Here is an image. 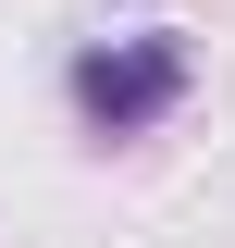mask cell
I'll use <instances>...</instances> for the list:
<instances>
[{"label":"cell","mask_w":235,"mask_h":248,"mask_svg":"<svg viewBox=\"0 0 235 248\" xmlns=\"http://www.w3.org/2000/svg\"><path fill=\"white\" fill-rule=\"evenodd\" d=\"M186 87H198V62H186V37H174V25L87 37V50L62 62V99H74V124H87L99 149H112V137H161V124L186 112Z\"/></svg>","instance_id":"obj_1"}]
</instances>
